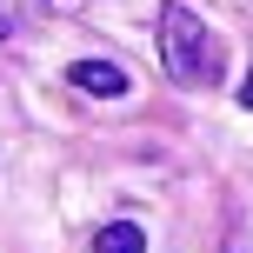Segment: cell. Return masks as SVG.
<instances>
[{
  "label": "cell",
  "mask_w": 253,
  "mask_h": 253,
  "mask_svg": "<svg viewBox=\"0 0 253 253\" xmlns=\"http://www.w3.org/2000/svg\"><path fill=\"white\" fill-rule=\"evenodd\" d=\"M227 253H253V240H233V247H227Z\"/></svg>",
  "instance_id": "5b68a950"
},
{
  "label": "cell",
  "mask_w": 253,
  "mask_h": 253,
  "mask_svg": "<svg viewBox=\"0 0 253 253\" xmlns=\"http://www.w3.org/2000/svg\"><path fill=\"white\" fill-rule=\"evenodd\" d=\"M240 107H247V114H253V74L240 80Z\"/></svg>",
  "instance_id": "277c9868"
},
{
  "label": "cell",
  "mask_w": 253,
  "mask_h": 253,
  "mask_svg": "<svg viewBox=\"0 0 253 253\" xmlns=\"http://www.w3.org/2000/svg\"><path fill=\"white\" fill-rule=\"evenodd\" d=\"M160 60L180 87H213L220 80V40L193 7H160Z\"/></svg>",
  "instance_id": "6da1fadb"
},
{
  "label": "cell",
  "mask_w": 253,
  "mask_h": 253,
  "mask_svg": "<svg viewBox=\"0 0 253 253\" xmlns=\"http://www.w3.org/2000/svg\"><path fill=\"white\" fill-rule=\"evenodd\" d=\"M67 80H74L80 93H100V100H120L126 93V67H114V60H74Z\"/></svg>",
  "instance_id": "7a4b0ae2"
},
{
  "label": "cell",
  "mask_w": 253,
  "mask_h": 253,
  "mask_svg": "<svg viewBox=\"0 0 253 253\" xmlns=\"http://www.w3.org/2000/svg\"><path fill=\"white\" fill-rule=\"evenodd\" d=\"M93 253H147V233H140L133 220H114V227L93 233Z\"/></svg>",
  "instance_id": "3957f363"
},
{
  "label": "cell",
  "mask_w": 253,
  "mask_h": 253,
  "mask_svg": "<svg viewBox=\"0 0 253 253\" xmlns=\"http://www.w3.org/2000/svg\"><path fill=\"white\" fill-rule=\"evenodd\" d=\"M7 34H13V20H7V13H0V40H7Z\"/></svg>",
  "instance_id": "8992f818"
}]
</instances>
